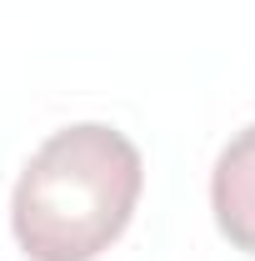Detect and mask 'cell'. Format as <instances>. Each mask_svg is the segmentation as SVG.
<instances>
[{
    "instance_id": "1",
    "label": "cell",
    "mask_w": 255,
    "mask_h": 261,
    "mask_svg": "<svg viewBox=\"0 0 255 261\" xmlns=\"http://www.w3.org/2000/svg\"><path fill=\"white\" fill-rule=\"evenodd\" d=\"M145 186L125 130L80 121L40 141L10 196V231L30 261H95L120 241Z\"/></svg>"
},
{
    "instance_id": "2",
    "label": "cell",
    "mask_w": 255,
    "mask_h": 261,
    "mask_svg": "<svg viewBox=\"0 0 255 261\" xmlns=\"http://www.w3.org/2000/svg\"><path fill=\"white\" fill-rule=\"evenodd\" d=\"M210 211L235 251L255 256V126H245L210 171Z\"/></svg>"
}]
</instances>
